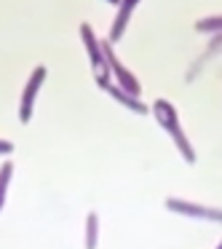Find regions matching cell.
<instances>
[{
	"label": "cell",
	"instance_id": "1",
	"mask_svg": "<svg viewBox=\"0 0 222 249\" xmlns=\"http://www.w3.org/2000/svg\"><path fill=\"white\" fill-rule=\"evenodd\" d=\"M153 118L158 121V126H161V129L166 131L169 137H171V142L177 145V150H179V156L185 158V163H190V166H193V163L198 161V156H195L193 142L188 140L185 129L179 126L177 107H174L169 99H155V102H153Z\"/></svg>",
	"mask_w": 222,
	"mask_h": 249
},
{
	"label": "cell",
	"instance_id": "2",
	"mask_svg": "<svg viewBox=\"0 0 222 249\" xmlns=\"http://www.w3.org/2000/svg\"><path fill=\"white\" fill-rule=\"evenodd\" d=\"M78 35H81L83 46H86V56H88V65H91L94 81H97L99 89H104L107 83H113V75H110V65H107V56H104L102 40L94 35V27L88 22H81Z\"/></svg>",
	"mask_w": 222,
	"mask_h": 249
},
{
	"label": "cell",
	"instance_id": "3",
	"mask_svg": "<svg viewBox=\"0 0 222 249\" xmlns=\"http://www.w3.org/2000/svg\"><path fill=\"white\" fill-rule=\"evenodd\" d=\"M163 204H166V209H169V212H177V214L193 217V220H206V222H217V225H222V209H220V206L193 204V201L174 198V196H169V198L163 201Z\"/></svg>",
	"mask_w": 222,
	"mask_h": 249
},
{
	"label": "cell",
	"instance_id": "4",
	"mask_svg": "<svg viewBox=\"0 0 222 249\" xmlns=\"http://www.w3.org/2000/svg\"><path fill=\"white\" fill-rule=\"evenodd\" d=\"M46 75H49L46 65H38L33 72H30L27 83H24V89H22V99H19V121H22V124H30V118H33L35 99H38V91H40V86H43Z\"/></svg>",
	"mask_w": 222,
	"mask_h": 249
},
{
	"label": "cell",
	"instance_id": "5",
	"mask_svg": "<svg viewBox=\"0 0 222 249\" xmlns=\"http://www.w3.org/2000/svg\"><path fill=\"white\" fill-rule=\"evenodd\" d=\"M102 49H104V56H107V65H110V75L115 78V86H120L123 91H129L131 97H142V86H139V81L134 78V72L131 70H126L123 67V62L115 56V51H113V46L107 43V40H102Z\"/></svg>",
	"mask_w": 222,
	"mask_h": 249
},
{
	"label": "cell",
	"instance_id": "6",
	"mask_svg": "<svg viewBox=\"0 0 222 249\" xmlns=\"http://www.w3.org/2000/svg\"><path fill=\"white\" fill-rule=\"evenodd\" d=\"M137 6H139V0H118V14H115V19H113L110 35L104 38L110 46H115V43H118V40L126 35V30H129V22H131V14H134Z\"/></svg>",
	"mask_w": 222,
	"mask_h": 249
},
{
	"label": "cell",
	"instance_id": "7",
	"mask_svg": "<svg viewBox=\"0 0 222 249\" xmlns=\"http://www.w3.org/2000/svg\"><path fill=\"white\" fill-rule=\"evenodd\" d=\"M102 91H107V94H110V97H113L118 105L129 107L131 113H137V115H147V113H150V107H147V105L142 102L139 97H131L129 91H123V89H120V86H115V83H107V86H104Z\"/></svg>",
	"mask_w": 222,
	"mask_h": 249
},
{
	"label": "cell",
	"instance_id": "8",
	"mask_svg": "<svg viewBox=\"0 0 222 249\" xmlns=\"http://www.w3.org/2000/svg\"><path fill=\"white\" fill-rule=\"evenodd\" d=\"M220 51H222V35H214V40H211V43L206 46L204 56H201V59L195 62V65H190V70H188V75H185V81H188V83H193V78L201 72V67H204L209 59H214V56L220 54Z\"/></svg>",
	"mask_w": 222,
	"mask_h": 249
},
{
	"label": "cell",
	"instance_id": "9",
	"mask_svg": "<svg viewBox=\"0 0 222 249\" xmlns=\"http://www.w3.org/2000/svg\"><path fill=\"white\" fill-rule=\"evenodd\" d=\"M195 33L201 35H222V14H211L195 22Z\"/></svg>",
	"mask_w": 222,
	"mask_h": 249
},
{
	"label": "cell",
	"instance_id": "10",
	"mask_svg": "<svg viewBox=\"0 0 222 249\" xmlns=\"http://www.w3.org/2000/svg\"><path fill=\"white\" fill-rule=\"evenodd\" d=\"M11 177H14V163L3 161L0 163V212L6 206V193H8V185H11Z\"/></svg>",
	"mask_w": 222,
	"mask_h": 249
},
{
	"label": "cell",
	"instance_id": "11",
	"mask_svg": "<svg viewBox=\"0 0 222 249\" xmlns=\"http://www.w3.org/2000/svg\"><path fill=\"white\" fill-rule=\"evenodd\" d=\"M97 238H99V214L88 212L86 214V249H97Z\"/></svg>",
	"mask_w": 222,
	"mask_h": 249
},
{
	"label": "cell",
	"instance_id": "12",
	"mask_svg": "<svg viewBox=\"0 0 222 249\" xmlns=\"http://www.w3.org/2000/svg\"><path fill=\"white\" fill-rule=\"evenodd\" d=\"M11 153H14V142L0 140V156H11Z\"/></svg>",
	"mask_w": 222,
	"mask_h": 249
},
{
	"label": "cell",
	"instance_id": "13",
	"mask_svg": "<svg viewBox=\"0 0 222 249\" xmlns=\"http://www.w3.org/2000/svg\"><path fill=\"white\" fill-rule=\"evenodd\" d=\"M214 249H222V241H220V244H217V247H214Z\"/></svg>",
	"mask_w": 222,
	"mask_h": 249
},
{
	"label": "cell",
	"instance_id": "14",
	"mask_svg": "<svg viewBox=\"0 0 222 249\" xmlns=\"http://www.w3.org/2000/svg\"><path fill=\"white\" fill-rule=\"evenodd\" d=\"M107 3H115V6H118V0H107Z\"/></svg>",
	"mask_w": 222,
	"mask_h": 249
}]
</instances>
